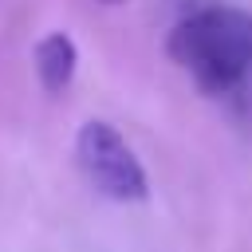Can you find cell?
<instances>
[{
	"label": "cell",
	"mask_w": 252,
	"mask_h": 252,
	"mask_svg": "<svg viewBox=\"0 0 252 252\" xmlns=\"http://www.w3.org/2000/svg\"><path fill=\"white\" fill-rule=\"evenodd\" d=\"M75 165L87 177V185L114 205L150 201V173L142 158L122 138V130L102 118H87L75 130Z\"/></svg>",
	"instance_id": "2"
},
{
	"label": "cell",
	"mask_w": 252,
	"mask_h": 252,
	"mask_svg": "<svg viewBox=\"0 0 252 252\" xmlns=\"http://www.w3.org/2000/svg\"><path fill=\"white\" fill-rule=\"evenodd\" d=\"M32 67H35V79L47 94H63L75 75H79V43L71 32L63 28H51L35 39L32 47Z\"/></svg>",
	"instance_id": "3"
},
{
	"label": "cell",
	"mask_w": 252,
	"mask_h": 252,
	"mask_svg": "<svg viewBox=\"0 0 252 252\" xmlns=\"http://www.w3.org/2000/svg\"><path fill=\"white\" fill-rule=\"evenodd\" d=\"M98 4H106V8H118V4H126V0H98Z\"/></svg>",
	"instance_id": "4"
},
{
	"label": "cell",
	"mask_w": 252,
	"mask_h": 252,
	"mask_svg": "<svg viewBox=\"0 0 252 252\" xmlns=\"http://www.w3.org/2000/svg\"><path fill=\"white\" fill-rule=\"evenodd\" d=\"M165 55L201 94L220 98L252 75V12L232 4L197 8L169 28Z\"/></svg>",
	"instance_id": "1"
}]
</instances>
